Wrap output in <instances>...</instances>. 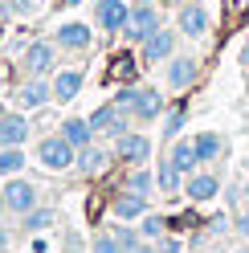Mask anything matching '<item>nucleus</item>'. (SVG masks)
Segmentation results:
<instances>
[{"label": "nucleus", "instance_id": "1", "mask_svg": "<svg viewBox=\"0 0 249 253\" xmlns=\"http://www.w3.org/2000/svg\"><path fill=\"white\" fill-rule=\"evenodd\" d=\"M37 160H41V168H49V171H66L78 160V147L57 131V135H45L41 143H37Z\"/></svg>", "mask_w": 249, "mask_h": 253}, {"label": "nucleus", "instance_id": "2", "mask_svg": "<svg viewBox=\"0 0 249 253\" xmlns=\"http://www.w3.org/2000/svg\"><path fill=\"white\" fill-rule=\"evenodd\" d=\"M0 196H4V209L12 216H25L29 209H37V188L29 180H21V176H8L4 188H0Z\"/></svg>", "mask_w": 249, "mask_h": 253}, {"label": "nucleus", "instance_id": "3", "mask_svg": "<svg viewBox=\"0 0 249 253\" xmlns=\"http://www.w3.org/2000/svg\"><path fill=\"white\" fill-rule=\"evenodd\" d=\"M53 61H57V41H29L21 66H25L29 78H49L53 74Z\"/></svg>", "mask_w": 249, "mask_h": 253}, {"label": "nucleus", "instance_id": "4", "mask_svg": "<svg viewBox=\"0 0 249 253\" xmlns=\"http://www.w3.org/2000/svg\"><path fill=\"white\" fill-rule=\"evenodd\" d=\"M139 53H143V66H151V61H167L176 53V29H151V33L139 41Z\"/></svg>", "mask_w": 249, "mask_h": 253}, {"label": "nucleus", "instance_id": "5", "mask_svg": "<svg viewBox=\"0 0 249 253\" xmlns=\"http://www.w3.org/2000/svg\"><path fill=\"white\" fill-rule=\"evenodd\" d=\"M115 155L123 164H147L151 160V139L147 135H139V131H123L119 139H115Z\"/></svg>", "mask_w": 249, "mask_h": 253}, {"label": "nucleus", "instance_id": "6", "mask_svg": "<svg viewBox=\"0 0 249 253\" xmlns=\"http://www.w3.org/2000/svg\"><path fill=\"white\" fill-rule=\"evenodd\" d=\"M127 115H131L135 123L160 119V115H164V94L155 90V86H143V90L135 86V98H131V106H127Z\"/></svg>", "mask_w": 249, "mask_h": 253}, {"label": "nucleus", "instance_id": "7", "mask_svg": "<svg viewBox=\"0 0 249 253\" xmlns=\"http://www.w3.org/2000/svg\"><path fill=\"white\" fill-rule=\"evenodd\" d=\"M94 21H98V29H106V33H123L127 21H131V4L127 0H98Z\"/></svg>", "mask_w": 249, "mask_h": 253}, {"label": "nucleus", "instance_id": "8", "mask_svg": "<svg viewBox=\"0 0 249 253\" xmlns=\"http://www.w3.org/2000/svg\"><path fill=\"white\" fill-rule=\"evenodd\" d=\"M151 29H160V12H155V4L151 0H139V4L131 8V21H127V41H143Z\"/></svg>", "mask_w": 249, "mask_h": 253}, {"label": "nucleus", "instance_id": "9", "mask_svg": "<svg viewBox=\"0 0 249 253\" xmlns=\"http://www.w3.org/2000/svg\"><path fill=\"white\" fill-rule=\"evenodd\" d=\"M127 110H123V106H115V102H106V106H98L94 110V115H90V126H94V135H123V131H127Z\"/></svg>", "mask_w": 249, "mask_h": 253}, {"label": "nucleus", "instance_id": "10", "mask_svg": "<svg viewBox=\"0 0 249 253\" xmlns=\"http://www.w3.org/2000/svg\"><path fill=\"white\" fill-rule=\"evenodd\" d=\"M176 29H180L184 37H205V33H208V8L196 4V0L180 4V12H176Z\"/></svg>", "mask_w": 249, "mask_h": 253}, {"label": "nucleus", "instance_id": "11", "mask_svg": "<svg viewBox=\"0 0 249 253\" xmlns=\"http://www.w3.org/2000/svg\"><path fill=\"white\" fill-rule=\"evenodd\" d=\"M216 192H221V180H216L212 171H192V176H184V196H188V200L208 204Z\"/></svg>", "mask_w": 249, "mask_h": 253}, {"label": "nucleus", "instance_id": "12", "mask_svg": "<svg viewBox=\"0 0 249 253\" xmlns=\"http://www.w3.org/2000/svg\"><path fill=\"white\" fill-rule=\"evenodd\" d=\"M53 41L61 45V49H90V41H94V33H90V25H82V21H66V25H57V33H53Z\"/></svg>", "mask_w": 249, "mask_h": 253}, {"label": "nucleus", "instance_id": "13", "mask_svg": "<svg viewBox=\"0 0 249 253\" xmlns=\"http://www.w3.org/2000/svg\"><path fill=\"white\" fill-rule=\"evenodd\" d=\"M200 78V66H196V57H167V86L172 90H188L192 82Z\"/></svg>", "mask_w": 249, "mask_h": 253}, {"label": "nucleus", "instance_id": "14", "mask_svg": "<svg viewBox=\"0 0 249 253\" xmlns=\"http://www.w3.org/2000/svg\"><path fill=\"white\" fill-rule=\"evenodd\" d=\"M111 212L119 216V220H139L147 212V196L143 192H131V188H123V192L111 200Z\"/></svg>", "mask_w": 249, "mask_h": 253}, {"label": "nucleus", "instance_id": "15", "mask_svg": "<svg viewBox=\"0 0 249 253\" xmlns=\"http://www.w3.org/2000/svg\"><path fill=\"white\" fill-rule=\"evenodd\" d=\"M53 98V82L49 78H29V82L17 90V102L25 106V110H33V106H45Z\"/></svg>", "mask_w": 249, "mask_h": 253}, {"label": "nucleus", "instance_id": "16", "mask_svg": "<svg viewBox=\"0 0 249 253\" xmlns=\"http://www.w3.org/2000/svg\"><path fill=\"white\" fill-rule=\"evenodd\" d=\"M29 123L21 115H0V147H25Z\"/></svg>", "mask_w": 249, "mask_h": 253}, {"label": "nucleus", "instance_id": "17", "mask_svg": "<svg viewBox=\"0 0 249 253\" xmlns=\"http://www.w3.org/2000/svg\"><path fill=\"white\" fill-rule=\"evenodd\" d=\"M78 94H82V74H78V70L53 74V102H74Z\"/></svg>", "mask_w": 249, "mask_h": 253}, {"label": "nucleus", "instance_id": "18", "mask_svg": "<svg viewBox=\"0 0 249 253\" xmlns=\"http://www.w3.org/2000/svg\"><path fill=\"white\" fill-rule=\"evenodd\" d=\"M155 188L160 192H184V171L172 160H160V168H155Z\"/></svg>", "mask_w": 249, "mask_h": 253}, {"label": "nucleus", "instance_id": "19", "mask_svg": "<svg viewBox=\"0 0 249 253\" xmlns=\"http://www.w3.org/2000/svg\"><path fill=\"white\" fill-rule=\"evenodd\" d=\"M167 160H172L180 171H184V176H192V171H196V147H192V139H176V143H172V151H167Z\"/></svg>", "mask_w": 249, "mask_h": 253}, {"label": "nucleus", "instance_id": "20", "mask_svg": "<svg viewBox=\"0 0 249 253\" xmlns=\"http://www.w3.org/2000/svg\"><path fill=\"white\" fill-rule=\"evenodd\" d=\"M192 147H196V160H200V164L221 160V151H225V143H221V135H216V131H200V135L192 139Z\"/></svg>", "mask_w": 249, "mask_h": 253}, {"label": "nucleus", "instance_id": "21", "mask_svg": "<svg viewBox=\"0 0 249 253\" xmlns=\"http://www.w3.org/2000/svg\"><path fill=\"white\" fill-rule=\"evenodd\" d=\"M61 135H66L74 147L94 143V126H90V119H66V123H61Z\"/></svg>", "mask_w": 249, "mask_h": 253}, {"label": "nucleus", "instance_id": "22", "mask_svg": "<svg viewBox=\"0 0 249 253\" xmlns=\"http://www.w3.org/2000/svg\"><path fill=\"white\" fill-rule=\"evenodd\" d=\"M106 160H111V155H106V151H98L94 143H86V147H78V168H82V171H102L106 168Z\"/></svg>", "mask_w": 249, "mask_h": 253}, {"label": "nucleus", "instance_id": "23", "mask_svg": "<svg viewBox=\"0 0 249 253\" xmlns=\"http://www.w3.org/2000/svg\"><path fill=\"white\" fill-rule=\"evenodd\" d=\"M127 188H131V192L151 196V192H155V171H147V164H135L131 176H127Z\"/></svg>", "mask_w": 249, "mask_h": 253}, {"label": "nucleus", "instance_id": "24", "mask_svg": "<svg viewBox=\"0 0 249 253\" xmlns=\"http://www.w3.org/2000/svg\"><path fill=\"white\" fill-rule=\"evenodd\" d=\"M25 147H0V176H21Z\"/></svg>", "mask_w": 249, "mask_h": 253}, {"label": "nucleus", "instance_id": "25", "mask_svg": "<svg viewBox=\"0 0 249 253\" xmlns=\"http://www.w3.org/2000/svg\"><path fill=\"white\" fill-rule=\"evenodd\" d=\"M49 225H53V212L49 209H29L25 212V229L29 233H41V229H49Z\"/></svg>", "mask_w": 249, "mask_h": 253}, {"label": "nucleus", "instance_id": "26", "mask_svg": "<svg viewBox=\"0 0 249 253\" xmlns=\"http://www.w3.org/2000/svg\"><path fill=\"white\" fill-rule=\"evenodd\" d=\"M180 131H184V110L176 106V110H167V115H164V139H167V143H176Z\"/></svg>", "mask_w": 249, "mask_h": 253}, {"label": "nucleus", "instance_id": "27", "mask_svg": "<svg viewBox=\"0 0 249 253\" xmlns=\"http://www.w3.org/2000/svg\"><path fill=\"white\" fill-rule=\"evenodd\" d=\"M164 229H167L164 216H155V212H143V216H139V233H143V237H164Z\"/></svg>", "mask_w": 249, "mask_h": 253}, {"label": "nucleus", "instance_id": "28", "mask_svg": "<svg viewBox=\"0 0 249 253\" xmlns=\"http://www.w3.org/2000/svg\"><path fill=\"white\" fill-rule=\"evenodd\" d=\"M115 237H119L123 253H135V249H139V241H143V233H139V229H131V225H119V229H115Z\"/></svg>", "mask_w": 249, "mask_h": 253}, {"label": "nucleus", "instance_id": "29", "mask_svg": "<svg viewBox=\"0 0 249 253\" xmlns=\"http://www.w3.org/2000/svg\"><path fill=\"white\" fill-rule=\"evenodd\" d=\"M90 253H123V245H119L115 233H98L94 241H90Z\"/></svg>", "mask_w": 249, "mask_h": 253}, {"label": "nucleus", "instance_id": "30", "mask_svg": "<svg viewBox=\"0 0 249 253\" xmlns=\"http://www.w3.org/2000/svg\"><path fill=\"white\" fill-rule=\"evenodd\" d=\"M155 249H160V253H180L184 241H180V237H160V245H155Z\"/></svg>", "mask_w": 249, "mask_h": 253}, {"label": "nucleus", "instance_id": "31", "mask_svg": "<svg viewBox=\"0 0 249 253\" xmlns=\"http://www.w3.org/2000/svg\"><path fill=\"white\" fill-rule=\"evenodd\" d=\"M233 229H237V233L245 237V241H249V209H245V212L237 216V225H233Z\"/></svg>", "mask_w": 249, "mask_h": 253}, {"label": "nucleus", "instance_id": "32", "mask_svg": "<svg viewBox=\"0 0 249 253\" xmlns=\"http://www.w3.org/2000/svg\"><path fill=\"white\" fill-rule=\"evenodd\" d=\"M8 12H33V4L29 0H8Z\"/></svg>", "mask_w": 249, "mask_h": 253}, {"label": "nucleus", "instance_id": "33", "mask_svg": "<svg viewBox=\"0 0 249 253\" xmlns=\"http://www.w3.org/2000/svg\"><path fill=\"white\" fill-rule=\"evenodd\" d=\"M241 66H245V70H249V41H245V45H241Z\"/></svg>", "mask_w": 249, "mask_h": 253}, {"label": "nucleus", "instance_id": "34", "mask_svg": "<svg viewBox=\"0 0 249 253\" xmlns=\"http://www.w3.org/2000/svg\"><path fill=\"white\" fill-rule=\"evenodd\" d=\"M135 253H160V249H151V245H143V241H139V249Z\"/></svg>", "mask_w": 249, "mask_h": 253}, {"label": "nucleus", "instance_id": "35", "mask_svg": "<svg viewBox=\"0 0 249 253\" xmlns=\"http://www.w3.org/2000/svg\"><path fill=\"white\" fill-rule=\"evenodd\" d=\"M4 212H8V209H4V196H0V216H4Z\"/></svg>", "mask_w": 249, "mask_h": 253}, {"label": "nucleus", "instance_id": "36", "mask_svg": "<svg viewBox=\"0 0 249 253\" xmlns=\"http://www.w3.org/2000/svg\"><path fill=\"white\" fill-rule=\"evenodd\" d=\"M241 192H245V200H249V180H245V188H241Z\"/></svg>", "mask_w": 249, "mask_h": 253}, {"label": "nucleus", "instance_id": "37", "mask_svg": "<svg viewBox=\"0 0 249 253\" xmlns=\"http://www.w3.org/2000/svg\"><path fill=\"white\" fill-rule=\"evenodd\" d=\"M4 241H8V237H4V233H0V249H4Z\"/></svg>", "mask_w": 249, "mask_h": 253}, {"label": "nucleus", "instance_id": "38", "mask_svg": "<svg viewBox=\"0 0 249 253\" xmlns=\"http://www.w3.org/2000/svg\"><path fill=\"white\" fill-rule=\"evenodd\" d=\"M237 253H249V245H241V249H237Z\"/></svg>", "mask_w": 249, "mask_h": 253}, {"label": "nucleus", "instance_id": "39", "mask_svg": "<svg viewBox=\"0 0 249 253\" xmlns=\"http://www.w3.org/2000/svg\"><path fill=\"white\" fill-rule=\"evenodd\" d=\"M164 4H180V0H164Z\"/></svg>", "mask_w": 249, "mask_h": 253}, {"label": "nucleus", "instance_id": "40", "mask_svg": "<svg viewBox=\"0 0 249 253\" xmlns=\"http://www.w3.org/2000/svg\"><path fill=\"white\" fill-rule=\"evenodd\" d=\"M192 253H205V249H192Z\"/></svg>", "mask_w": 249, "mask_h": 253}, {"label": "nucleus", "instance_id": "41", "mask_svg": "<svg viewBox=\"0 0 249 253\" xmlns=\"http://www.w3.org/2000/svg\"><path fill=\"white\" fill-rule=\"evenodd\" d=\"M70 4H78V0H70Z\"/></svg>", "mask_w": 249, "mask_h": 253}, {"label": "nucleus", "instance_id": "42", "mask_svg": "<svg viewBox=\"0 0 249 253\" xmlns=\"http://www.w3.org/2000/svg\"><path fill=\"white\" fill-rule=\"evenodd\" d=\"M0 115H4V110H0Z\"/></svg>", "mask_w": 249, "mask_h": 253}]
</instances>
